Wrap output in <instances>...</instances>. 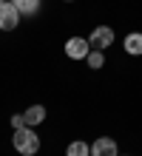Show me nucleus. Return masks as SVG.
<instances>
[{
  "instance_id": "nucleus-4",
  "label": "nucleus",
  "mask_w": 142,
  "mask_h": 156,
  "mask_svg": "<svg viewBox=\"0 0 142 156\" xmlns=\"http://www.w3.org/2000/svg\"><path fill=\"white\" fill-rule=\"evenodd\" d=\"M88 43H91V48L105 51L108 45L114 43V29H111V26H97V29L88 34Z\"/></svg>"
},
{
  "instance_id": "nucleus-10",
  "label": "nucleus",
  "mask_w": 142,
  "mask_h": 156,
  "mask_svg": "<svg viewBox=\"0 0 142 156\" xmlns=\"http://www.w3.org/2000/svg\"><path fill=\"white\" fill-rule=\"evenodd\" d=\"M85 62H88V68L100 71L102 66H105V54H102L100 48H91V51H88V57H85Z\"/></svg>"
},
{
  "instance_id": "nucleus-13",
  "label": "nucleus",
  "mask_w": 142,
  "mask_h": 156,
  "mask_svg": "<svg viewBox=\"0 0 142 156\" xmlns=\"http://www.w3.org/2000/svg\"><path fill=\"white\" fill-rule=\"evenodd\" d=\"M0 3H3V0H0Z\"/></svg>"
},
{
  "instance_id": "nucleus-7",
  "label": "nucleus",
  "mask_w": 142,
  "mask_h": 156,
  "mask_svg": "<svg viewBox=\"0 0 142 156\" xmlns=\"http://www.w3.org/2000/svg\"><path fill=\"white\" fill-rule=\"evenodd\" d=\"M23 116H26V125H40L43 119H46V105H28V111H23Z\"/></svg>"
},
{
  "instance_id": "nucleus-5",
  "label": "nucleus",
  "mask_w": 142,
  "mask_h": 156,
  "mask_svg": "<svg viewBox=\"0 0 142 156\" xmlns=\"http://www.w3.org/2000/svg\"><path fill=\"white\" fill-rule=\"evenodd\" d=\"M91 156H119L117 142H114L111 136H100V139H94V145H91Z\"/></svg>"
},
{
  "instance_id": "nucleus-9",
  "label": "nucleus",
  "mask_w": 142,
  "mask_h": 156,
  "mask_svg": "<svg viewBox=\"0 0 142 156\" xmlns=\"http://www.w3.org/2000/svg\"><path fill=\"white\" fill-rule=\"evenodd\" d=\"M65 156H91V145L77 139V142H71L68 148H65Z\"/></svg>"
},
{
  "instance_id": "nucleus-3",
  "label": "nucleus",
  "mask_w": 142,
  "mask_h": 156,
  "mask_svg": "<svg viewBox=\"0 0 142 156\" xmlns=\"http://www.w3.org/2000/svg\"><path fill=\"white\" fill-rule=\"evenodd\" d=\"M88 51H91L88 37H68L65 40V57L68 60H85Z\"/></svg>"
},
{
  "instance_id": "nucleus-6",
  "label": "nucleus",
  "mask_w": 142,
  "mask_h": 156,
  "mask_svg": "<svg viewBox=\"0 0 142 156\" xmlns=\"http://www.w3.org/2000/svg\"><path fill=\"white\" fill-rule=\"evenodd\" d=\"M122 45H125V51L131 54V57H139L142 54V31H131L125 40H122Z\"/></svg>"
},
{
  "instance_id": "nucleus-8",
  "label": "nucleus",
  "mask_w": 142,
  "mask_h": 156,
  "mask_svg": "<svg viewBox=\"0 0 142 156\" xmlns=\"http://www.w3.org/2000/svg\"><path fill=\"white\" fill-rule=\"evenodd\" d=\"M12 3H14V9L20 14H28V17H31V14L40 12V3H43V0H12Z\"/></svg>"
},
{
  "instance_id": "nucleus-12",
  "label": "nucleus",
  "mask_w": 142,
  "mask_h": 156,
  "mask_svg": "<svg viewBox=\"0 0 142 156\" xmlns=\"http://www.w3.org/2000/svg\"><path fill=\"white\" fill-rule=\"evenodd\" d=\"M65 3H74V0H65Z\"/></svg>"
},
{
  "instance_id": "nucleus-11",
  "label": "nucleus",
  "mask_w": 142,
  "mask_h": 156,
  "mask_svg": "<svg viewBox=\"0 0 142 156\" xmlns=\"http://www.w3.org/2000/svg\"><path fill=\"white\" fill-rule=\"evenodd\" d=\"M23 125H26V116H23V114H14V116H12V128L17 131V128H23Z\"/></svg>"
},
{
  "instance_id": "nucleus-2",
  "label": "nucleus",
  "mask_w": 142,
  "mask_h": 156,
  "mask_svg": "<svg viewBox=\"0 0 142 156\" xmlns=\"http://www.w3.org/2000/svg\"><path fill=\"white\" fill-rule=\"evenodd\" d=\"M20 26V12L14 9L12 0H3L0 3V31H14Z\"/></svg>"
},
{
  "instance_id": "nucleus-1",
  "label": "nucleus",
  "mask_w": 142,
  "mask_h": 156,
  "mask_svg": "<svg viewBox=\"0 0 142 156\" xmlns=\"http://www.w3.org/2000/svg\"><path fill=\"white\" fill-rule=\"evenodd\" d=\"M12 145H14V151L20 153V156H34L37 151H40V136L34 133L31 125H23V128H17V131H14Z\"/></svg>"
}]
</instances>
